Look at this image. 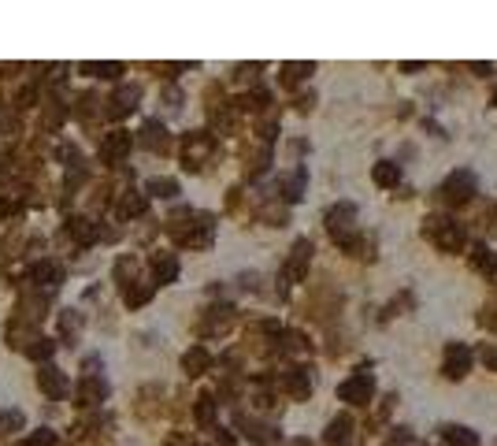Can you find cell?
I'll return each instance as SVG.
<instances>
[{"mask_svg": "<svg viewBox=\"0 0 497 446\" xmlns=\"http://www.w3.org/2000/svg\"><path fill=\"white\" fill-rule=\"evenodd\" d=\"M423 234H430L446 253H456L460 245H464V234H460V227L453 220H446V216H427L423 220Z\"/></svg>", "mask_w": 497, "mask_h": 446, "instance_id": "obj_1", "label": "cell"}, {"mask_svg": "<svg viewBox=\"0 0 497 446\" xmlns=\"http://www.w3.org/2000/svg\"><path fill=\"white\" fill-rule=\"evenodd\" d=\"M441 197H446L449 205H464V201H472V194H475V179H472V171H456V175H449V183L438 190Z\"/></svg>", "mask_w": 497, "mask_h": 446, "instance_id": "obj_2", "label": "cell"}, {"mask_svg": "<svg viewBox=\"0 0 497 446\" xmlns=\"http://www.w3.org/2000/svg\"><path fill=\"white\" fill-rule=\"evenodd\" d=\"M371 390H375L371 376H367V372H360V376L345 379V383L338 387V398H342V402H349V405H364L367 398H371Z\"/></svg>", "mask_w": 497, "mask_h": 446, "instance_id": "obj_3", "label": "cell"}, {"mask_svg": "<svg viewBox=\"0 0 497 446\" xmlns=\"http://www.w3.org/2000/svg\"><path fill=\"white\" fill-rule=\"evenodd\" d=\"M467 368H472V353H467L464 346L453 342V346L446 350V376H449V379H464Z\"/></svg>", "mask_w": 497, "mask_h": 446, "instance_id": "obj_4", "label": "cell"}, {"mask_svg": "<svg viewBox=\"0 0 497 446\" xmlns=\"http://www.w3.org/2000/svg\"><path fill=\"white\" fill-rule=\"evenodd\" d=\"M353 216H356L353 205H334V208L327 212V227H330V234H334V242L349 234V223H353Z\"/></svg>", "mask_w": 497, "mask_h": 446, "instance_id": "obj_5", "label": "cell"}, {"mask_svg": "<svg viewBox=\"0 0 497 446\" xmlns=\"http://www.w3.org/2000/svg\"><path fill=\"white\" fill-rule=\"evenodd\" d=\"M308 257H312V242L301 238L297 245H293V257H290V264H286V276H290V279H305Z\"/></svg>", "mask_w": 497, "mask_h": 446, "instance_id": "obj_6", "label": "cell"}, {"mask_svg": "<svg viewBox=\"0 0 497 446\" xmlns=\"http://www.w3.org/2000/svg\"><path fill=\"white\" fill-rule=\"evenodd\" d=\"M472 268L478 271V276H494L497 271V253L486 249V245H475L472 249Z\"/></svg>", "mask_w": 497, "mask_h": 446, "instance_id": "obj_7", "label": "cell"}, {"mask_svg": "<svg viewBox=\"0 0 497 446\" xmlns=\"http://www.w3.org/2000/svg\"><path fill=\"white\" fill-rule=\"evenodd\" d=\"M211 149V142L205 138V134H193V138H186V168H200V157Z\"/></svg>", "mask_w": 497, "mask_h": 446, "instance_id": "obj_8", "label": "cell"}, {"mask_svg": "<svg viewBox=\"0 0 497 446\" xmlns=\"http://www.w3.org/2000/svg\"><path fill=\"white\" fill-rule=\"evenodd\" d=\"M38 383H41L45 394H52V398L67 394V379H63L60 372H52V368H41V372H38Z\"/></svg>", "mask_w": 497, "mask_h": 446, "instance_id": "obj_9", "label": "cell"}, {"mask_svg": "<svg viewBox=\"0 0 497 446\" xmlns=\"http://www.w3.org/2000/svg\"><path fill=\"white\" fill-rule=\"evenodd\" d=\"M141 142L145 145H149V149H167V131H163V126L160 123H145L141 126Z\"/></svg>", "mask_w": 497, "mask_h": 446, "instance_id": "obj_10", "label": "cell"}, {"mask_svg": "<svg viewBox=\"0 0 497 446\" xmlns=\"http://www.w3.org/2000/svg\"><path fill=\"white\" fill-rule=\"evenodd\" d=\"M286 387H290V394L293 398H308L312 394V383H308V372H286Z\"/></svg>", "mask_w": 497, "mask_h": 446, "instance_id": "obj_11", "label": "cell"}, {"mask_svg": "<svg viewBox=\"0 0 497 446\" xmlns=\"http://www.w3.org/2000/svg\"><path fill=\"white\" fill-rule=\"evenodd\" d=\"M397 179H401V168L393 160H379V164H375V183H379V186H393Z\"/></svg>", "mask_w": 497, "mask_h": 446, "instance_id": "obj_12", "label": "cell"}, {"mask_svg": "<svg viewBox=\"0 0 497 446\" xmlns=\"http://www.w3.org/2000/svg\"><path fill=\"white\" fill-rule=\"evenodd\" d=\"M152 268H156V279H160V283H171V279L178 276V260H174V257H160V253H156Z\"/></svg>", "mask_w": 497, "mask_h": 446, "instance_id": "obj_13", "label": "cell"}, {"mask_svg": "<svg viewBox=\"0 0 497 446\" xmlns=\"http://www.w3.org/2000/svg\"><path fill=\"white\" fill-rule=\"evenodd\" d=\"M126 149H130V134L119 131V134H112V138L104 142V160H119Z\"/></svg>", "mask_w": 497, "mask_h": 446, "instance_id": "obj_14", "label": "cell"}, {"mask_svg": "<svg viewBox=\"0 0 497 446\" xmlns=\"http://www.w3.org/2000/svg\"><path fill=\"white\" fill-rule=\"evenodd\" d=\"M441 432H446L449 446H475L478 443V435L472 432V427H441Z\"/></svg>", "mask_w": 497, "mask_h": 446, "instance_id": "obj_15", "label": "cell"}, {"mask_svg": "<svg viewBox=\"0 0 497 446\" xmlns=\"http://www.w3.org/2000/svg\"><path fill=\"white\" fill-rule=\"evenodd\" d=\"M182 365H186L189 376H200V372L211 365V357H208V350H200V346H197V350H189V353H186V361H182Z\"/></svg>", "mask_w": 497, "mask_h": 446, "instance_id": "obj_16", "label": "cell"}, {"mask_svg": "<svg viewBox=\"0 0 497 446\" xmlns=\"http://www.w3.org/2000/svg\"><path fill=\"white\" fill-rule=\"evenodd\" d=\"M349 439V416H338V421H330L327 427V446H338Z\"/></svg>", "mask_w": 497, "mask_h": 446, "instance_id": "obj_17", "label": "cell"}, {"mask_svg": "<svg viewBox=\"0 0 497 446\" xmlns=\"http://www.w3.org/2000/svg\"><path fill=\"white\" fill-rule=\"evenodd\" d=\"M301 190H305V171H293L286 183H282V197H286V201H297Z\"/></svg>", "mask_w": 497, "mask_h": 446, "instance_id": "obj_18", "label": "cell"}, {"mask_svg": "<svg viewBox=\"0 0 497 446\" xmlns=\"http://www.w3.org/2000/svg\"><path fill=\"white\" fill-rule=\"evenodd\" d=\"M104 394H108V387L100 383V379H93V383L86 379V383H82V402H86V405H97Z\"/></svg>", "mask_w": 497, "mask_h": 446, "instance_id": "obj_19", "label": "cell"}, {"mask_svg": "<svg viewBox=\"0 0 497 446\" xmlns=\"http://www.w3.org/2000/svg\"><path fill=\"white\" fill-rule=\"evenodd\" d=\"M134 101H137V89H134V86H126L123 93H115V101H112L115 108H112V112H115V115H126V112L134 108Z\"/></svg>", "mask_w": 497, "mask_h": 446, "instance_id": "obj_20", "label": "cell"}, {"mask_svg": "<svg viewBox=\"0 0 497 446\" xmlns=\"http://www.w3.org/2000/svg\"><path fill=\"white\" fill-rule=\"evenodd\" d=\"M71 234H75L78 242H93L97 238V227L89 220H71Z\"/></svg>", "mask_w": 497, "mask_h": 446, "instance_id": "obj_21", "label": "cell"}, {"mask_svg": "<svg viewBox=\"0 0 497 446\" xmlns=\"http://www.w3.org/2000/svg\"><path fill=\"white\" fill-rule=\"evenodd\" d=\"M149 194H156V197H174V194H178V183H174V179H152V183H149Z\"/></svg>", "mask_w": 497, "mask_h": 446, "instance_id": "obj_22", "label": "cell"}, {"mask_svg": "<svg viewBox=\"0 0 497 446\" xmlns=\"http://www.w3.org/2000/svg\"><path fill=\"white\" fill-rule=\"evenodd\" d=\"M301 75H312V63H286V67H282V82H286V86H293Z\"/></svg>", "mask_w": 497, "mask_h": 446, "instance_id": "obj_23", "label": "cell"}, {"mask_svg": "<svg viewBox=\"0 0 497 446\" xmlns=\"http://www.w3.org/2000/svg\"><path fill=\"white\" fill-rule=\"evenodd\" d=\"M34 279H41V283H56V279H63V271L56 268V264H38V268H34Z\"/></svg>", "mask_w": 497, "mask_h": 446, "instance_id": "obj_24", "label": "cell"}, {"mask_svg": "<svg viewBox=\"0 0 497 446\" xmlns=\"http://www.w3.org/2000/svg\"><path fill=\"white\" fill-rule=\"evenodd\" d=\"M211 413H216V409H211V398H200V405H197V421H200V424H211Z\"/></svg>", "mask_w": 497, "mask_h": 446, "instance_id": "obj_25", "label": "cell"}, {"mask_svg": "<svg viewBox=\"0 0 497 446\" xmlns=\"http://www.w3.org/2000/svg\"><path fill=\"white\" fill-rule=\"evenodd\" d=\"M49 443H52V432H49V427H41L38 435H30V439H26V446H49Z\"/></svg>", "mask_w": 497, "mask_h": 446, "instance_id": "obj_26", "label": "cell"}, {"mask_svg": "<svg viewBox=\"0 0 497 446\" xmlns=\"http://www.w3.org/2000/svg\"><path fill=\"white\" fill-rule=\"evenodd\" d=\"M483 365L490 372H497V346H483Z\"/></svg>", "mask_w": 497, "mask_h": 446, "instance_id": "obj_27", "label": "cell"}, {"mask_svg": "<svg viewBox=\"0 0 497 446\" xmlns=\"http://www.w3.org/2000/svg\"><path fill=\"white\" fill-rule=\"evenodd\" d=\"M52 353V342H45V339H38V346H30V357H49Z\"/></svg>", "mask_w": 497, "mask_h": 446, "instance_id": "obj_28", "label": "cell"}, {"mask_svg": "<svg viewBox=\"0 0 497 446\" xmlns=\"http://www.w3.org/2000/svg\"><path fill=\"white\" fill-rule=\"evenodd\" d=\"M19 424H23L19 413H4V416H0V427H19Z\"/></svg>", "mask_w": 497, "mask_h": 446, "instance_id": "obj_29", "label": "cell"}, {"mask_svg": "<svg viewBox=\"0 0 497 446\" xmlns=\"http://www.w3.org/2000/svg\"><path fill=\"white\" fill-rule=\"evenodd\" d=\"M216 443H219V446H234V439H230L227 432H223V435H216Z\"/></svg>", "mask_w": 497, "mask_h": 446, "instance_id": "obj_30", "label": "cell"}, {"mask_svg": "<svg viewBox=\"0 0 497 446\" xmlns=\"http://www.w3.org/2000/svg\"><path fill=\"white\" fill-rule=\"evenodd\" d=\"M494 104H497V93H494Z\"/></svg>", "mask_w": 497, "mask_h": 446, "instance_id": "obj_31", "label": "cell"}]
</instances>
